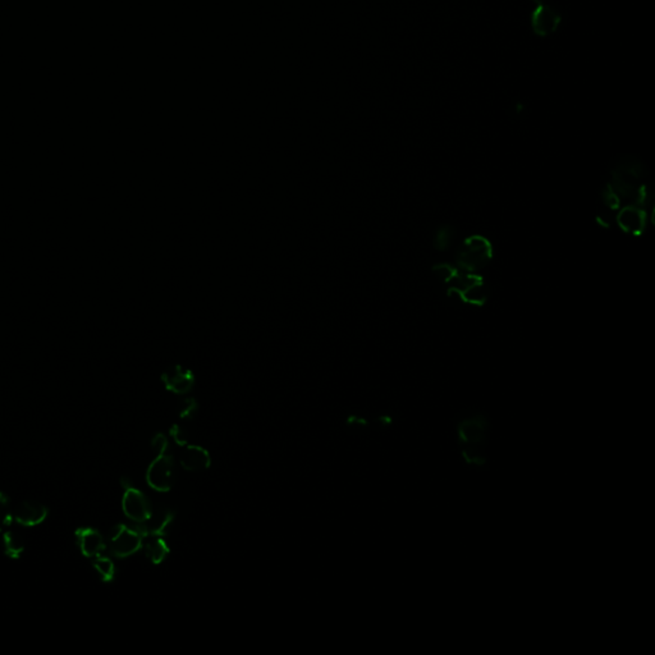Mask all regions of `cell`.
I'll return each instance as SVG.
<instances>
[{"mask_svg": "<svg viewBox=\"0 0 655 655\" xmlns=\"http://www.w3.org/2000/svg\"><path fill=\"white\" fill-rule=\"evenodd\" d=\"M175 514L166 506H159L153 509L149 520L142 522L140 529L144 536H162L164 535L169 525L173 522Z\"/></svg>", "mask_w": 655, "mask_h": 655, "instance_id": "52a82bcc", "label": "cell"}, {"mask_svg": "<svg viewBox=\"0 0 655 655\" xmlns=\"http://www.w3.org/2000/svg\"><path fill=\"white\" fill-rule=\"evenodd\" d=\"M144 538L145 536L139 527L130 529L126 525H117L109 536L110 551L117 558L130 557L142 548Z\"/></svg>", "mask_w": 655, "mask_h": 655, "instance_id": "7a4b0ae2", "label": "cell"}, {"mask_svg": "<svg viewBox=\"0 0 655 655\" xmlns=\"http://www.w3.org/2000/svg\"><path fill=\"white\" fill-rule=\"evenodd\" d=\"M179 462L186 471H202L209 469L211 457L204 447L187 446L181 453Z\"/></svg>", "mask_w": 655, "mask_h": 655, "instance_id": "30bf717a", "label": "cell"}, {"mask_svg": "<svg viewBox=\"0 0 655 655\" xmlns=\"http://www.w3.org/2000/svg\"><path fill=\"white\" fill-rule=\"evenodd\" d=\"M347 422H349V424H361V425H365V424H366V421H365V420L358 419V418H356V416H351Z\"/></svg>", "mask_w": 655, "mask_h": 655, "instance_id": "ac0fdd59", "label": "cell"}, {"mask_svg": "<svg viewBox=\"0 0 655 655\" xmlns=\"http://www.w3.org/2000/svg\"><path fill=\"white\" fill-rule=\"evenodd\" d=\"M490 424L482 415H472L462 419L457 425V439L463 461L473 467H482L487 463L484 454L488 442Z\"/></svg>", "mask_w": 655, "mask_h": 655, "instance_id": "6da1fadb", "label": "cell"}, {"mask_svg": "<svg viewBox=\"0 0 655 655\" xmlns=\"http://www.w3.org/2000/svg\"><path fill=\"white\" fill-rule=\"evenodd\" d=\"M534 1L538 3L536 8L534 9L530 17L534 34L542 37H547L554 34L562 21L560 14L551 8V6L542 3V0H534Z\"/></svg>", "mask_w": 655, "mask_h": 655, "instance_id": "5b68a950", "label": "cell"}, {"mask_svg": "<svg viewBox=\"0 0 655 655\" xmlns=\"http://www.w3.org/2000/svg\"><path fill=\"white\" fill-rule=\"evenodd\" d=\"M169 434H170V437L173 438V440H175L178 446L184 447L187 444L186 433H184V429L181 428L178 424L172 425V428L169 429Z\"/></svg>", "mask_w": 655, "mask_h": 655, "instance_id": "2e32d148", "label": "cell"}, {"mask_svg": "<svg viewBox=\"0 0 655 655\" xmlns=\"http://www.w3.org/2000/svg\"><path fill=\"white\" fill-rule=\"evenodd\" d=\"M146 481L151 489L159 493H166L172 489L175 482V463L172 456L157 453L155 460L148 467Z\"/></svg>", "mask_w": 655, "mask_h": 655, "instance_id": "3957f363", "label": "cell"}, {"mask_svg": "<svg viewBox=\"0 0 655 655\" xmlns=\"http://www.w3.org/2000/svg\"><path fill=\"white\" fill-rule=\"evenodd\" d=\"M13 518L21 526H37L43 524L48 516V508L37 502H22L12 511Z\"/></svg>", "mask_w": 655, "mask_h": 655, "instance_id": "ba28073f", "label": "cell"}, {"mask_svg": "<svg viewBox=\"0 0 655 655\" xmlns=\"http://www.w3.org/2000/svg\"><path fill=\"white\" fill-rule=\"evenodd\" d=\"M122 509L124 515L137 524H142L146 520H149L153 512V507L150 505L149 498L141 490L133 488L132 485L124 488Z\"/></svg>", "mask_w": 655, "mask_h": 655, "instance_id": "277c9868", "label": "cell"}, {"mask_svg": "<svg viewBox=\"0 0 655 655\" xmlns=\"http://www.w3.org/2000/svg\"><path fill=\"white\" fill-rule=\"evenodd\" d=\"M162 380L166 385V391L175 394L188 393L195 384V378L188 369H184L179 365L166 370L163 373Z\"/></svg>", "mask_w": 655, "mask_h": 655, "instance_id": "8992f818", "label": "cell"}, {"mask_svg": "<svg viewBox=\"0 0 655 655\" xmlns=\"http://www.w3.org/2000/svg\"><path fill=\"white\" fill-rule=\"evenodd\" d=\"M151 447L157 451V453H166V449L169 447L168 439L164 434H157L151 440Z\"/></svg>", "mask_w": 655, "mask_h": 655, "instance_id": "e0dca14e", "label": "cell"}, {"mask_svg": "<svg viewBox=\"0 0 655 655\" xmlns=\"http://www.w3.org/2000/svg\"><path fill=\"white\" fill-rule=\"evenodd\" d=\"M3 542H4V551L8 557L13 559L21 557V554L25 549V545L19 535L14 531H7L3 535Z\"/></svg>", "mask_w": 655, "mask_h": 655, "instance_id": "7c38bea8", "label": "cell"}, {"mask_svg": "<svg viewBox=\"0 0 655 655\" xmlns=\"http://www.w3.org/2000/svg\"><path fill=\"white\" fill-rule=\"evenodd\" d=\"M13 520V514L10 509V502L9 498L0 491V533L7 527Z\"/></svg>", "mask_w": 655, "mask_h": 655, "instance_id": "5bb4252c", "label": "cell"}, {"mask_svg": "<svg viewBox=\"0 0 655 655\" xmlns=\"http://www.w3.org/2000/svg\"><path fill=\"white\" fill-rule=\"evenodd\" d=\"M197 410V402L195 398H184L178 406V416L181 419H191Z\"/></svg>", "mask_w": 655, "mask_h": 655, "instance_id": "9a60e30c", "label": "cell"}, {"mask_svg": "<svg viewBox=\"0 0 655 655\" xmlns=\"http://www.w3.org/2000/svg\"><path fill=\"white\" fill-rule=\"evenodd\" d=\"M92 566L97 569L101 581H104V583H112L113 581L114 576H115V566H114L112 559L103 557L100 554V556H97L94 558Z\"/></svg>", "mask_w": 655, "mask_h": 655, "instance_id": "4fadbf2b", "label": "cell"}, {"mask_svg": "<svg viewBox=\"0 0 655 655\" xmlns=\"http://www.w3.org/2000/svg\"><path fill=\"white\" fill-rule=\"evenodd\" d=\"M146 542L142 544L145 554L151 563L160 565L170 553V548L168 547L166 540L162 536H145Z\"/></svg>", "mask_w": 655, "mask_h": 655, "instance_id": "8fae6325", "label": "cell"}, {"mask_svg": "<svg viewBox=\"0 0 655 655\" xmlns=\"http://www.w3.org/2000/svg\"><path fill=\"white\" fill-rule=\"evenodd\" d=\"M76 539L82 556L88 558H95L105 549L104 538L92 527H81L76 530Z\"/></svg>", "mask_w": 655, "mask_h": 655, "instance_id": "9c48e42d", "label": "cell"}]
</instances>
